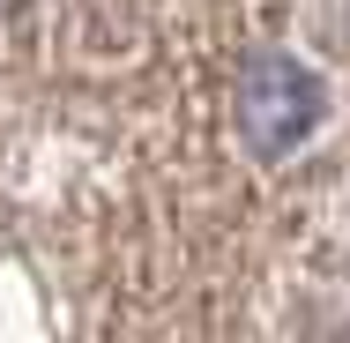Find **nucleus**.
Instances as JSON below:
<instances>
[{"label":"nucleus","mask_w":350,"mask_h":343,"mask_svg":"<svg viewBox=\"0 0 350 343\" xmlns=\"http://www.w3.org/2000/svg\"><path fill=\"white\" fill-rule=\"evenodd\" d=\"M313 127H321V82L291 53H261L239 75V135L261 157H291Z\"/></svg>","instance_id":"f257e3e1"}]
</instances>
